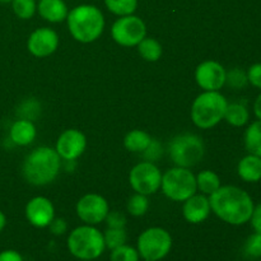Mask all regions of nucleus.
I'll return each mask as SVG.
<instances>
[{
	"instance_id": "a878e982",
	"label": "nucleus",
	"mask_w": 261,
	"mask_h": 261,
	"mask_svg": "<svg viewBox=\"0 0 261 261\" xmlns=\"http://www.w3.org/2000/svg\"><path fill=\"white\" fill-rule=\"evenodd\" d=\"M12 9L20 19H31L37 10L36 0H13Z\"/></svg>"
},
{
	"instance_id": "412c9836",
	"label": "nucleus",
	"mask_w": 261,
	"mask_h": 261,
	"mask_svg": "<svg viewBox=\"0 0 261 261\" xmlns=\"http://www.w3.org/2000/svg\"><path fill=\"white\" fill-rule=\"evenodd\" d=\"M152 142V138L143 130H132L124 139V145L129 152L143 153Z\"/></svg>"
},
{
	"instance_id": "72a5a7b5",
	"label": "nucleus",
	"mask_w": 261,
	"mask_h": 261,
	"mask_svg": "<svg viewBox=\"0 0 261 261\" xmlns=\"http://www.w3.org/2000/svg\"><path fill=\"white\" fill-rule=\"evenodd\" d=\"M143 153H144L145 160L149 161V162H153V161L158 160L161 157V154H162V147H161V144L157 140L152 139L150 144L148 145V148Z\"/></svg>"
},
{
	"instance_id": "dca6fc26",
	"label": "nucleus",
	"mask_w": 261,
	"mask_h": 261,
	"mask_svg": "<svg viewBox=\"0 0 261 261\" xmlns=\"http://www.w3.org/2000/svg\"><path fill=\"white\" fill-rule=\"evenodd\" d=\"M212 208L209 203V198L205 195H196L194 194L191 198L185 200L182 213L189 223L199 224L205 221L211 214Z\"/></svg>"
},
{
	"instance_id": "7ed1b4c3",
	"label": "nucleus",
	"mask_w": 261,
	"mask_h": 261,
	"mask_svg": "<svg viewBox=\"0 0 261 261\" xmlns=\"http://www.w3.org/2000/svg\"><path fill=\"white\" fill-rule=\"evenodd\" d=\"M69 32L82 43L94 42L105 30V17L101 10L91 4L73 8L66 17Z\"/></svg>"
},
{
	"instance_id": "2f4dec72",
	"label": "nucleus",
	"mask_w": 261,
	"mask_h": 261,
	"mask_svg": "<svg viewBox=\"0 0 261 261\" xmlns=\"http://www.w3.org/2000/svg\"><path fill=\"white\" fill-rule=\"evenodd\" d=\"M105 221L107 222L109 228H125L126 226V217L117 211L109 212Z\"/></svg>"
},
{
	"instance_id": "ddd939ff",
	"label": "nucleus",
	"mask_w": 261,
	"mask_h": 261,
	"mask_svg": "<svg viewBox=\"0 0 261 261\" xmlns=\"http://www.w3.org/2000/svg\"><path fill=\"white\" fill-rule=\"evenodd\" d=\"M87 147V138L82 132L76 129L65 130L59 137L56 142L55 150L58 152L59 157L63 160L71 162L76 160L84 153Z\"/></svg>"
},
{
	"instance_id": "aec40b11",
	"label": "nucleus",
	"mask_w": 261,
	"mask_h": 261,
	"mask_svg": "<svg viewBox=\"0 0 261 261\" xmlns=\"http://www.w3.org/2000/svg\"><path fill=\"white\" fill-rule=\"evenodd\" d=\"M244 143L249 154L261 157V120H256L249 125L245 132Z\"/></svg>"
},
{
	"instance_id": "a211bd4d",
	"label": "nucleus",
	"mask_w": 261,
	"mask_h": 261,
	"mask_svg": "<svg viewBox=\"0 0 261 261\" xmlns=\"http://www.w3.org/2000/svg\"><path fill=\"white\" fill-rule=\"evenodd\" d=\"M37 9L41 17L51 23L63 22L66 19L69 13L64 0H40Z\"/></svg>"
},
{
	"instance_id": "f8f14e48",
	"label": "nucleus",
	"mask_w": 261,
	"mask_h": 261,
	"mask_svg": "<svg viewBox=\"0 0 261 261\" xmlns=\"http://www.w3.org/2000/svg\"><path fill=\"white\" fill-rule=\"evenodd\" d=\"M227 71L223 65L214 60L199 64L195 71L198 86L204 91H219L226 84Z\"/></svg>"
},
{
	"instance_id": "bb28decb",
	"label": "nucleus",
	"mask_w": 261,
	"mask_h": 261,
	"mask_svg": "<svg viewBox=\"0 0 261 261\" xmlns=\"http://www.w3.org/2000/svg\"><path fill=\"white\" fill-rule=\"evenodd\" d=\"M148 208H149V200H148L147 195L137 193L127 200V212L134 217L144 216L148 212Z\"/></svg>"
},
{
	"instance_id": "6e6552de",
	"label": "nucleus",
	"mask_w": 261,
	"mask_h": 261,
	"mask_svg": "<svg viewBox=\"0 0 261 261\" xmlns=\"http://www.w3.org/2000/svg\"><path fill=\"white\" fill-rule=\"evenodd\" d=\"M172 247V237L161 227H152L138 239V252L143 259L160 261L168 255Z\"/></svg>"
},
{
	"instance_id": "9b49d317",
	"label": "nucleus",
	"mask_w": 261,
	"mask_h": 261,
	"mask_svg": "<svg viewBox=\"0 0 261 261\" xmlns=\"http://www.w3.org/2000/svg\"><path fill=\"white\" fill-rule=\"evenodd\" d=\"M109 212V203L98 194H87L76 203V214L84 223L89 226L103 222Z\"/></svg>"
},
{
	"instance_id": "cd10ccee",
	"label": "nucleus",
	"mask_w": 261,
	"mask_h": 261,
	"mask_svg": "<svg viewBox=\"0 0 261 261\" xmlns=\"http://www.w3.org/2000/svg\"><path fill=\"white\" fill-rule=\"evenodd\" d=\"M103 239L107 249L114 250L121 245H125L127 234L125 228H107V231L103 234Z\"/></svg>"
},
{
	"instance_id": "7c9ffc66",
	"label": "nucleus",
	"mask_w": 261,
	"mask_h": 261,
	"mask_svg": "<svg viewBox=\"0 0 261 261\" xmlns=\"http://www.w3.org/2000/svg\"><path fill=\"white\" fill-rule=\"evenodd\" d=\"M245 252L250 257H261V234L255 232L245 242Z\"/></svg>"
},
{
	"instance_id": "c756f323",
	"label": "nucleus",
	"mask_w": 261,
	"mask_h": 261,
	"mask_svg": "<svg viewBox=\"0 0 261 261\" xmlns=\"http://www.w3.org/2000/svg\"><path fill=\"white\" fill-rule=\"evenodd\" d=\"M226 83L234 89L245 88L247 86V83H249L246 71H244L240 68H234L232 70L227 71Z\"/></svg>"
},
{
	"instance_id": "20e7f679",
	"label": "nucleus",
	"mask_w": 261,
	"mask_h": 261,
	"mask_svg": "<svg viewBox=\"0 0 261 261\" xmlns=\"http://www.w3.org/2000/svg\"><path fill=\"white\" fill-rule=\"evenodd\" d=\"M226 97L218 91L199 94L191 106V120L200 129H211L223 120L227 109Z\"/></svg>"
},
{
	"instance_id": "39448f33",
	"label": "nucleus",
	"mask_w": 261,
	"mask_h": 261,
	"mask_svg": "<svg viewBox=\"0 0 261 261\" xmlns=\"http://www.w3.org/2000/svg\"><path fill=\"white\" fill-rule=\"evenodd\" d=\"M68 249L78 260H96L106 249L103 233L89 224L76 227L68 237Z\"/></svg>"
},
{
	"instance_id": "0eeeda50",
	"label": "nucleus",
	"mask_w": 261,
	"mask_h": 261,
	"mask_svg": "<svg viewBox=\"0 0 261 261\" xmlns=\"http://www.w3.org/2000/svg\"><path fill=\"white\" fill-rule=\"evenodd\" d=\"M170 157L177 167L189 168L198 165L204 155V143L195 134H181L170 143Z\"/></svg>"
},
{
	"instance_id": "58836bf2",
	"label": "nucleus",
	"mask_w": 261,
	"mask_h": 261,
	"mask_svg": "<svg viewBox=\"0 0 261 261\" xmlns=\"http://www.w3.org/2000/svg\"><path fill=\"white\" fill-rule=\"evenodd\" d=\"M5 226H7V217H5V214L0 211V232L5 228Z\"/></svg>"
},
{
	"instance_id": "6ab92c4d",
	"label": "nucleus",
	"mask_w": 261,
	"mask_h": 261,
	"mask_svg": "<svg viewBox=\"0 0 261 261\" xmlns=\"http://www.w3.org/2000/svg\"><path fill=\"white\" fill-rule=\"evenodd\" d=\"M237 173L245 182H259L261 180V157L247 154L237 165Z\"/></svg>"
},
{
	"instance_id": "e433bc0d",
	"label": "nucleus",
	"mask_w": 261,
	"mask_h": 261,
	"mask_svg": "<svg viewBox=\"0 0 261 261\" xmlns=\"http://www.w3.org/2000/svg\"><path fill=\"white\" fill-rule=\"evenodd\" d=\"M0 261H23V257L15 250H4L0 252Z\"/></svg>"
},
{
	"instance_id": "4be33fe9",
	"label": "nucleus",
	"mask_w": 261,
	"mask_h": 261,
	"mask_svg": "<svg viewBox=\"0 0 261 261\" xmlns=\"http://www.w3.org/2000/svg\"><path fill=\"white\" fill-rule=\"evenodd\" d=\"M223 119L232 126L241 127L249 122V110L242 103H228Z\"/></svg>"
},
{
	"instance_id": "ea45409f",
	"label": "nucleus",
	"mask_w": 261,
	"mask_h": 261,
	"mask_svg": "<svg viewBox=\"0 0 261 261\" xmlns=\"http://www.w3.org/2000/svg\"><path fill=\"white\" fill-rule=\"evenodd\" d=\"M13 0H0V3H12Z\"/></svg>"
},
{
	"instance_id": "c85d7f7f",
	"label": "nucleus",
	"mask_w": 261,
	"mask_h": 261,
	"mask_svg": "<svg viewBox=\"0 0 261 261\" xmlns=\"http://www.w3.org/2000/svg\"><path fill=\"white\" fill-rule=\"evenodd\" d=\"M139 252L129 245H121L111 250V261H139Z\"/></svg>"
},
{
	"instance_id": "79ce46f5",
	"label": "nucleus",
	"mask_w": 261,
	"mask_h": 261,
	"mask_svg": "<svg viewBox=\"0 0 261 261\" xmlns=\"http://www.w3.org/2000/svg\"><path fill=\"white\" fill-rule=\"evenodd\" d=\"M79 261H92V260H79Z\"/></svg>"
},
{
	"instance_id": "4c0bfd02",
	"label": "nucleus",
	"mask_w": 261,
	"mask_h": 261,
	"mask_svg": "<svg viewBox=\"0 0 261 261\" xmlns=\"http://www.w3.org/2000/svg\"><path fill=\"white\" fill-rule=\"evenodd\" d=\"M254 114L257 117V120H261V93L256 97L254 102Z\"/></svg>"
},
{
	"instance_id": "1a4fd4ad",
	"label": "nucleus",
	"mask_w": 261,
	"mask_h": 261,
	"mask_svg": "<svg viewBox=\"0 0 261 261\" xmlns=\"http://www.w3.org/2000/svg\"><path fill=\"white\" fill-rule=\"evenodd\" d=\"M114 41L125 47L138 46V43L147 36V25L142 18L134 14L120 17L111 27Z\"/></svg>"
},
{
	"instance_id": "393cba45",
	"label": "nucleus",
	"mask_w": 261,
	"mask_h": 261,
	"mask_svg": "<svg viewBox=\"0 0 261 261\" xmlns=\"http://www.w3.org/2000/svg\"><path fill=\"white\" fill-rule=\"evenodd\" d=\"M105 5L112 14L124 17L134 14L138 8V0H105Z\"/></svg>"
},
{
	"instance_id": "5701e85b",
	"label": "nucleus",
	"mask_w": 261,
	"mask_h": 261,
	"mask_svg": "<svg viewBox=\"0 0 261 261\" xmlns=\"http://www.w3.org/2000/svg\"><path fill=\"white\" fill-rule=\"evenodd\" d=\"M196 188L205 195H212L221 188V178L211 170L201 171L196 176Z\"/></svg>"
},
{
	"instance_id": "2eb2a0df",
	"label": "nucleus",
	"mask_w": 261,
	"mask_h": 261,
	"mask_svg": "<svg viewBox=\"0 0 261 261\" xmlns=\"http://www.w3.org/2000/svg\"><path fill=\"white\" fill-rule=\"evenodd\" d=\"M25 218L32 226L45 228L55 218V209L53 203L45 196H36L25 205Z\"/></svg>"
},
{
	"instance_id": "423d86ee",
	"label": "nucleus",
	"mask_w": 261,
	"mask_h": 261,
	"mask_svg": "<svg viewBox=\"0 0 261 261\" xmlns=\"http://www.w3.org/2000/svg\"><path fill=\"white\" fill-rule=\"evenodd\" d=\"M163 194L173 201H185L198 190L196 177L189 168L173 167L162 175L161 182Z\"/></svg>"
},
{
	"instance_id": "f3484780",
	"label": "nucleus",
	"mask_w": 261,
	"mask_h": 261,
	"mask_svg": "<svg viewBox=\"0 0 261 261\" xmlns=\"http://www.w3.org/2000/svg\"><path fill=\"white\" fill-rule=\"evenodd\" d=\"M37 130H36L35 124L31 120L19 119L13 122L9 130V138L14 144L24 145L31 144L36 139Z\"/></svg>"
},
{
	"instance_id": "f704fd0d",
	"label": "nucleus",
	"mask_w": 261,
	"mask_h": 261,
	"mask_svg": "<svg viewBox=\"0 0 261 261\" xmlns=\"http://www.w3.org/2000/svg\"><path fill=\"white\" fill-rule=\"evenodd\" d=\"M48 228H50L53 234H55V236H61V234L65 233L66 229H68V224H66L64 218H54L53 222L48 224Z\"/></svg>"
},
{
	"instance_id": "a19ab883",
	"label": "nucleus",
	"mask_w": 261,
	"mask_h": 261,
	"mask_svg": "<svg viewBox=\"0 0 261 261\" xmlns=\"http://www.w3.org/2000/svg\"><path fill=\"white\" fill-rule=\"evenodd\" d=\"M144 261H154V260H148V259H144Z\"/></svg>"
},
{
	"instance_id": "473e14b6",
	"label": "nucleus",
	"mask_w": 261,
	"mask_h": 261,
	"mask_svg": "<svg viewBox=\"0 0 261 261\" xmlns=\"http://www.w3.org/2000/svg\"><path fill=\"white\" fill-rule=\"evenodd\" d=\"M246 74L249 83L255 88L261 89V63H256L250 66Z\"/></svg>"
},
{
	"instance_id": "4468645a",
	"label": "nucleus",
	"mask_w": 261,
	"mask_h": 261,
	"mask_svg": "<svg viewBox=\"0 0 261 261\" xmlns=\"http://www.w3.org/2000/svg\"><path fill=\"white\" fill-rule=\"evenodd\" d=\"M28 51L36 58H46L59 47V36L54 30L47 27L38 28L31 33L27 42Z\"/></svg>"
},
{
	"instance_id": "b1692460",
	"label": "nucleus",
	"mask_w": 261,
	"mask_h": 261,
	"mask_svg": "<svg viewBox=\"0 0 261 261\" xmlns=\"http://www.w3.org/2000/svg\"><path fill=\"white\" fill-rule=\"evenodd\" d=\"M138 51L144 60L154 63L160 60L162 56V45L155 38L147 37L145 36L139 43H138Z\"/></svg>"
},
{
	"instance_id": "c9c22d12",
	"label": "nucleus",
	"mask_w": 261,
	"mask_h": 261,
	"mask_svg": "<svg viewBox=\"0 0 261 261\" xmlns=\"http://www.w3.org/2000/svg\"><path fill=\"white\" fill-rule=\"evenodd\" d=\"M250 222H251V226L254 228V231L256 233L261 234V203L257 204L256 206H254Z\"/></svg>"
},
{
	"instance_id": "f257e3e1",
	"label": "nucleus",
	"mask_w": 261,
	"mask_h": 261,
	"mask_svg": "<svg viewBox=\"0 0 261 261\" xmlns=\"http://www.w3.org/2000/svg\"><path fill=\"white\" fill-rule=\"evenodd\" d=\"M212 212L226 223L241 226L250 222L254 201L251 196L237 186H221L216 193L209 195Z\"/></svg>"
},
{
	"instance_id": "f03ea898",
	"label": "nucleus",
	"mask_w": 261,
	"mask_h": 261,
	"mask_svg": "<svg viewBox=\"0 0 261 261\" xmlns=\"http://www.w3.org/2000/svg\"><path fill=\"white\" fill-rule=\"evenodd\" d=\"M61 158L50 147H38L25 157L22 166L23 177L35 186H45L53 182L59 175Z\"/></svg>"
},
{
	"instance_id": "9d476101",
	"label": "nucleus",
	"mask_w": 261,
	"mask_h": 261,
	"mask_svg": "<svg viewBox=\"0 0 261 261\" xmlns=\"http://www.w3.org/2000/svg\"><path fill=\"white\" fill-rule=\"evenodd\" d=\"M129 181L132 188L138 194L152 195L160 190L162 173L154 163L145 161L133 167V170L130 171Z\"/></svg>"
}]
</instances>
